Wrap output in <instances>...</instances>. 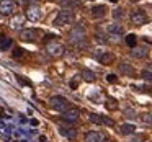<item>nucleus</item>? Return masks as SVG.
I'll return each mask as SVG.
<instances>
[{
	"mask_svg": "<svg viewBox=\"0 0 152 142\" xmlns=\"http://www.w3.org/2000/svg\"><path fill=\"white\" fill-rule=\"evenodd\" d=\"M106 80H108V82H111V83H115L116 80H118V77H116L115 74H110V75L106 77Z\"/></svg>",
	"mask_w": 152,
	"mask_h": 142,
	"instance_id": "obj_29",
	"label": "nucleus"
},
{
	"mask_svg": "<svg viewBox=\"0 0 152 142\" xmlns=\"http://www.w3.org/2000/svg\"><path fill=\"white\" fill-rule=\"evenodd\" d=\"M88 119L92 122H95V124H102V116H100V114H90Z\"/></svg>",
	"mask_w": 152,
	"mask_h": 142,
	"instance_id": "obj_23",
	"label": "nucleus"
},
{
	"mask_svg": "<svg viewBox=\"0 0 152 142\" xmlns=\"http://www.w3.org/2000/svg\"><path fill=\"white\" fill-rule=\"evenodd\" d=\"M82 77L87 80V82H93V80L96 79V77H95V72H92V70H88V69L82 70Z\"/></svg>",
	"mask_w": 152,
	"mask_h": 142,
	"instance_id": "obj_20",
	"label": "nucleus"
},
{
	"mask_svg": "<svg viewBox=\"0 0 152 142\" xmlns=\"http://www.w3.org/2000/svg\"><path fill=\"white\" fill-rule=\"evenodd\" d=\"M124 114H126V118H129V119H134L136 118V111H134V109H126Z\"/></svg>",
	"mask_w": 152,
	"mask_h": 142,
	"instance_id": "obj_28",
	"label": "nucleus"
},
{
	"mask_svg": "<svg viewBox=\"0 0 152 142\" xmlns=\"http://www.w3.org/2000/svg\"><path fill=\"white\" fill-rule=\"evenodd\" d=\"M15 8H17L15 0H0V13L2 15L8 17V15H12L15 12Z\"/></svg>",
	"mask_w": 152,
	"mask_h": 142,
	"instance_id": "obj_7",
	"label": "nucleus"
},
{
	"mask_svg": "<svg viewBox=\"0 0 152 142\" xmlns=\"http://www.w3.org/2000/svg\"><path fill=\"white\" fill-rule=\"evenodd\" d=\"M23 25H25V17L23 15H15V17L10 20V28L12 30H21Z\"/></svg>",
	"mask_w": 152,
	"mask_h": 142,
	"instance_id": "obj_11",
	"label": "nucleus"
},
{
	"mask_svg": "<svg viewBox=\"0 0 152 142\" xmlns=\"http://www.w3.org/2000/svg\"><path fill=\"white\" fill-rule=\"evenodd\" d=\"M119 131H121L123 135H132L136 132V126L134 124H129V122H126V124H123L121 127H119Z\"/></svg>",
	"mask_w": 152,
	"mask_h": 142,
	"instance_id": "obj_16",
	"label": "nucleus"
},
{
	"mask_svg": "<svg viewBox=\"0 0 152 142\" xmlns=\"http://www.w3.org/2000/svg\"><path fill=\"white\" fill-rule=\"evenodd\" d=\"M102 124H106V126H115V121L110 118H106V116H102Z\"/></svg>",
	"mask_w": 152,
	"mask_h": 142,
	"instance_id": "obj_26",
	"label": "nucleus"
},
{
	"mask_svg": "<svg viewBox=\"0 0 152 142\" xmlns=\"http://www.w3.org/2000/svg\"><path fill=\"white\" fill-rule=\"evenodd\" d=\"M26 18L31 21H39L43 18V10L39 5H28L26 8Z\"/></svg>",
	"mask_w": 152,
	"mask_h": 142,
	"instance_id": "obj_6",
	"label": "nucleus"
},
{
	"mask_svg": "<svg viewBox=\"0 0 152 142\" xmlns=\"http://www.w3.org/2000/svg\"><path fill=\"white\" fill-rule=\"evenodd\" d=\"M69 41L74 44V46H83L87 41V31L82 25H77L70 30L69 33Z\"/></svg>",
	"mask_w": 152,
	"mask_h": 142,
	"instance_id": "obj_1",
	"label": "nucleus"
},
{
	"mask_svg": "<svg viewBox=\"0 0 152 142\" xmlns=\"http://www.w3.org/2000/svg\"><path fill=\"white\" fill-rule=\"evenodd\" d=\"M92 15H93V18H103L106 15V7L105 5H96V7H93Z\"/></svg>",
	"mask_w": 152,
	"mask_h": 142,
	"instance_id": "obj_15",
	"label": "nucleus"
},
{
	"mask_svg": "<svg viewBox=\"0 0 152 142\" xmlns=\"http://www.w3.org/2000/svg\"><path fill=\"white\" fill-rule=\"evenodd\" d=\"M85 142H103V135L100 132H88L85 135Z\"/></svg>",
	"mask_w": 152,
	"mask_h": 142,
	"instance_id": "obj_18",
	"label": "nucleus"
},
{
	"mask_svg": "<svg viewBox=\"0 0 152 142\" xmlns=\"http://www.w3.org/2000/svg\"><path fill=\"white\" fill-rule=\"evenodd\" d=\"M119 70H121V74H126V75H132V74H134V69L126 62L119 64Z\"/></svg>",
	"mask_w": 152,
	"mask_h": 142,
	"instance_id": "obj_19",
	"label": "nucleus"
},
{
	"mask_svg": "<svg viewBox=\"0 0 152 142\" xmlns=\"http://www.w3.org/2000/svg\"><path fill=\"white\" fill-rule=\"evenodd\" d=\"M141 121L145 122V124H152V114H142L141 116Z\"/></svg>",
	"mask_w": 152,
	"mask_h": 142,
	"instance_id": "obj_24",
	"label": "nucleus"
},
{
	"mask_svg": "<svg viewBox=\"0 0 152 142\" xmlns=\"http://www.w3.org/2000/svg\"><path fill=\"white\" fill-rule=\"evenodd\" d=\"M74 18H75V15H74V12L70 10V8H62V10L57 13V17L54 18V25H56V26L70 25L74 21Z\"/></svg>",
	"mask_w": 152,
	"mask_h": 142,
	"instance_id": "obj_2",
	"label": "nucleus"
},
{
	"mask_svg": "<svg viewBox=\"0 0 152 142\" xmlns=\"http://www.w3.org/2000/svg\"><path fill=\"white\" fill-rule=\"evenodd\" d=\"M12 44H13V41H12V38L8 36H0V51H8L12 49Z\"/></svg>",
	"mask_w": 152,
	"mask_h": 142,
	"instance_id": "obj_13",
	"label": "nucleus"
},
{
	"mask_svg": "<svg viewBox=\"0 0 152 142\" xmlns=\"http://www.w3.org/2000/svg\"><path fill=\"white\" fill-rule=\"evenodd\" d=\"M28 5H38V0H28Z\"/></svg>",
	"mask_w": 152,
	"mask_h": 142,
	"instance_id": "obj_32",
	"label": "nucleus"
},
{
	"mask_svg": "<svg viewBox=\"0 0 152 142\" xmlns=\"http://www.w3.org/2000/svg\"><path fill=\"white\" fill-rule=\"evenodd\" d=\"M49 105H51V108H53V109H56V111H61V113L67 111V109L70 108V103L67 101V98H64V96H61V95L51 96Z\"/></svg>",
	"mask_w": 152,
	"mask_h": 142,
	"instance_id": "obj_3",
	"label": "nucleus"
},
{
	"mask_svg": "<svg viewBox=\"0 0 152 142\" xmlns=\"http://www.w3.org/2000/svg\"><path fill=\"white\" fill-rule=\"evenodd\" d=\"M111 2H118V0H111Z\"/></svg>",
	"mask_w": 152,
	"mask_h": 142,
	"instance_id": "obj_35",
	"label": "nucleus"
},
{
	"mask_svg": "<svg viewBox=\"0 0 152 142\" xmlns=\"http://www.w3.org/2000/svg\"><path fill=\"white\" fill-rule=\"evenodd\" d=\"M39 36H41V33L38 30H34V28H26V30L20 31V39L25 41V43H34Z\"/></svg>",
	"mask_w": 152,
	"mask_h": 142,
	"instance_id": "obj_5",
	"label": "nucleus"
},
{
	"mask_svg": "<svg viewBox=\"0 0 152 142\" xmlns=\"http://www.w3.org/2000/svg\"><path fill=\"white\" fill-rule=\"evenodd\" d=\"M59 4L62 5L64 8H67L69 5H74V4H75V0H59Z\"/></svg>",
	"mask_w": 152,
	"mask_h": 142,
	"instance_id": "obj_27",
	"label": "nucleus"
},
{
	"mask_svg": "<svg viewBox=\"0 0 152 142\" xmlns=\"http://www.w3.org/2000/svg\"><path fill=\"white\" fill-rule=\"evenodd\" d=\"M131 23L134 25V26H142V25L147 23V15H145L142 10L132 12V15H131Z\"/></svg>",
	"mask_w": 152,
	"mask_h": 142,
	"instance_id": "obj_8",
	"label": "nucleus"
},
{
	"mask_svg": "<svg viewBox=\"0 0 152 142\" xmlns=\"http://www.w3.org/2000/svg\"><path fill=\"white\" fill-rule=\"evenodd\" d=\"M141 77H142L144 80H149V82H152V70H147V69L142 70V72H141Z\"/></svg>",
	"mask_w": 152,
	"mask_h": 142,
	"instance_id": "obj_22",
	"label": "nucleus"
},
{
	"mask_svg": "<svg viewBox=\"0 0 152 142\" xmlns=\"http://www.w3.org/2000/svg\"><path fill=\"white\" fill-rule=\"evenodd\" d=\"M113 17H115V18H119V17H123V10H121V8H118V10H115V13H113Z\"/></svg>",
	"mask_w": 152,
	"mask_h": 142,
	"instance_id": "obj_30",
	"label": "nucleus"
},
{
	"mask_svg": "<svg viewBox=\"0 0 152 142\" xmlns=\"http://www.w3.org/2000/svg\"><path fill=\"white\" fill-rule=\"evenodd\" d=\"M131 54L136 59H142V57H147L149 51H147V47H132Z\"/></svg>",
	"mask_w": 152,
	"mask_h": 142,
	"instance_id": "obj_14",
	"label": "nucleus"
},
{
	"mask_svg": "<svg viewBox=\"0 0 152 142\" xmlns=\"http://www.w3.org/2000/svg\"><path fill=\"white\" fill-rule=\"evenodd\" d=\"M123 26L119 23H111V25H108V33H111V34H115V36H121L123 34Z\"/></svg>",
	"mask_w": 152,
	"mask_h": 142,
	"instance_id": "obj_17",
	"label": "nucleus"
},
{
	"mask_svg": "<svg viewBox=\"0 0 152 142\" xmlns=\"http://www.w3.org/2000/svg\"><path fill=\"white\" fill-rule=\"evenodd\" d=\"M64 51H66L64 44L59 43V41H56V39L48 41L46 43V52L49 54L51 57H61L64 54Z\"/></svg>",
	"mask_w": 152,
	"mask_h": 142,
	"instance_id": "obj_4",
	"label": "nucleus"
},
{
	"mask_svg": "<svg viewBox=\"0 0 152 142\" xmlns=\"http://www.w3.org/2000/svg\"><path fill=\"white\" fill-rule=\"evenodd\" d=\"M59 132L64 137L69 139V141H75V137H77V129H74L72 126H61Z\"/></svg>",
	"mask_w": 152,
	"mask_h": 142,
	"instance_id": "obj_10",
	"label": "nucleus"
},
{
	"mask_svg": "<svg viewBox=\"0 0 152 142\" xmlns=\"http://www.w3.org/2000/svg\"><path fill=\"white\" fill-rule=\"evenodd\" d=\"M79 118H80V111L77 108H69L67 111L62 113V119L66 122H75L79 121Z\"/></svg>",
	"mask_w": 152,
	"mask_h": 142,
	"instance_id": "obj_9",
	"label": "nucleus"
},
{
	"mask_svg": "<svg viewBox=\"0 0 152 142\" xmlns=\"http://www.w3.org/2000/svg\"><path fill=\"white\" fill-rule=\"evenodd\" d=\"M21 54H23V52H21V49H15V52H13V57H20Z\"/></svg>",
	"mask_w": 152,
	"mask_h": 142,
	"instance_id": "obj_31",
	"label": "nucleus"
},
{
	"mask_svg": "<svg viewBox=\"0 0 152 142\" xmlns=\"http://www.w3.org/2000/svg\"><path fill=\"white\" fill-rule=\"evenodd\" d=\"M129 142H144V135L142 134H137V135H132L129 139Z\"/></svg>",
	"mask_w": 152,
	"mask_h": 142,
	"instance_id": "obj_25",
	"label": "nucleus"
},
{
	"mask_svg": "<svg viewBox=\"0 0 152 142\" xmlns=\"http://www.w3.org/2000/svg\"><path fill=\"white\" fill-rule=\"evenodd\" d=\"M103 142H111V141H103Z\"/></svg>",
	"mask_w": 152,
	"mask_h": 142,
	"instance_id": "obj_34",
	"label": "nucleus"
},
{
	"mask_svg": "<svg viewBox=\"0 0 152 142\" xmlns=\"http://www.w3.org/2000/svg\"><path fill=\"white\" fill-rule=\"evenodd\" d=\"M96 59H98L102 64L108 66V64H111L113 60H115V56H113V54H110V52H105V51H103L102 54H96Z\"/></svg>",
	"mask_w": 152,
	"mask_h": 142,
	"instance_id": "obj_12",
	"label": "nucleus"
},
{
	"mask_svg": "<svg viewBox=\"0 0 152 142\" xmlns=\"http://www.w3.org/2000/svg\"><path fill=\"white\" fill-rule=\"evenodd\" d=\"M136 41H137L136 34H128V36H126V44H128L129 47H136Z\"/></svg>",
	"mask_w": 152,
	"mask_h": 142,
	"instance_id": "obj_21",
	"label": "nucleus"
},
{
	"mask_svg": "<svg viewBox=\"0 0 152 142\" xmlns=\"http://www.w3.org/2000/svg\"><path fill=\"white\" fill-rule=\"evenodd\" d=\"M41 142H48V141H46V137H44V135H41Z\"/></svg>",
	"mask_w": 152,
	"mask_h": 142,
	"instance_id": "obj_33",
	"label": "nucleus"
}]
</instances>
